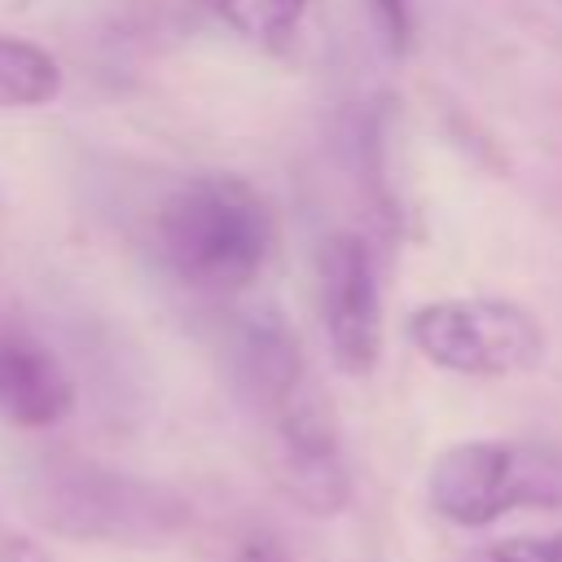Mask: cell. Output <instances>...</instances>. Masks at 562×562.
I'll list each match as a JSON object with an SVG mask.
<instances>
[{"mask_svg":"<svg viewBox=\"0 0 562 562\" xmlns=\"http://www.w3.org/2000/svg\"><path fill=\"white\" fill-rule=\"evenodd\" d=\"M307 4H312V0H220L224 18H228L246 40H259V44H268V48H281V44L299 31Z\"/></svg>","mask_w":562,"mask_h":562,"instance_id":"9c48e42d","label":"cell"},{"mask_svg":"<svg viewBox=\"0 0 562 562\" xmlns=\"http://www.w3.org/2000/svg\"><path fill=\"white\" fill-rule=\"evenodd\" d=\"M233 369L268 435L277 483L307 514H342L351 501V470L338 443L334 408L312 382L294 334L268 316L246 321L233 338Z\"/></svg>","mask_w":562,"mask_h":562,"instance_id":"6da1fadb","label":"cell"},{"mask_svg":"<svg viewBox=\"0 0 562 562\" xmlns=\"http://www.w3.org/2000/svg\"><path fill=\"white\" fill-rule=\"evenodd\" d=\"M224 562H290V553H285V544H281L277 536H268V531H246V536L233 544V553H228Z\"/></svg>","mask_w":562,"mask_h":562,"instance_id":"8fae6325","label":"cell"},{"mask_svg":"<svg viewBox=\"0 0 562 562\" xmlns=\"http://www.w3.org/2000/svg\"><path fill=\"white\" fill-rule=\"evenodd\" d=\"M408 342L422 360L461 378H514L544 360L540 321L509 299H435L408 316Z\"/></svg>","mask_w":562,"mask_h":562,"instance_id":"5b68a950","label":"cell"},{"mask_svg":"<svg viewBox=\"0 0 562 562\" xmlns=\"http://www.w3.org/2000/svg\"><path fill=\"white\" fill-rule=\"evenodd\" d=\"M154 241L167 272L202 294L246 290L277 241L268 202L237 176L180 180L154 220Z\"/></svg>","mask_w":562,"mask_h":562,"instance_id":"3957f363","label":"cell"},{"mask_svg":"<svg viewBox=\"0 0 562 562\" xmlns=\"http://www.w3.org/2000/svg\"><path fill=\"white\" fill-rule=\"evenodd\" d=\"M461 562H562V531L505 536V540H492V544L470 549Z\"/></svg>","mask_w":562,"mask_h":562,"instance_id":"30bf717a","label":"cell"},{"mask_svg":"<svg viewBox=\"0 0 562 562\" xmlns=\"http://www.w3.org/2000/svg\"><path fill=\"white\" fill-rule=\"evenodd\" d=\"M426 501L452 527H487L514 509H562V452L514 439L452 443L430 461Z\"/></svg>","mask_w":562,"mask_h":562,"instance_id":"277c9868","label":"cell"},{"mask_svg":"<svg viewBox=\"0 0 562 562\" xmlns=\"http://www.w3.org/2000/svg\"><path fill=\"white\" fill-rule=\"evenodd\" d=\"M18 501L26 518L53 536L123 549H158L176 540L193 518L176 487L66 452L22 465Z\"/></svg>","mask_w":562,"mask_h":562,"instance_id":"7a4b0ae2","label":"cell"},{"mask_svg":"<svg viewBox=\"0 0 562 562\" xmlns=\"http://www.w3.org/2000/svg\"><path fill=\"white\" fill-rule=\"evenodd\" d=\"M316 307L329 356L342 373L364 378L382 356V290L364 237L329 233L316 255Z\"/></svg>","mask_w":562,"mask_h":562,"instance_id":"8992f818","label":"cell"},{"mask_svg":"<svg viewBox=\"0 0 562 562\" xmlns=\"http://www.w3.org/2000/svg\"><path fill=\"white\" fill-rule=\"evenodd\" d=\"M75 404V382L66 364L26 329L0 325V413L13 426L44 430L61 422Z\"/></svg>","mask_w":562,"mask_h":562,"instance_id":"52a82bcc","label":"cell"},{"mask_svg":"<svg viewBox=\"0 0 562 562\" xmlns=\"http://www.w3.org/2000/svg\"><path fill=\"white\" fill-rule=\"evenodd\" d=\"M373 9H378V22H382L386 40H391L395 48H404V44H408V35H413L408 0H373Z\"/></svg>","mask_w":562,"mask_h":562,"instance_id":"7c38bea8","label":"cell"},{"mask_svg":"<svg viewBox=\"0 0 562 562\" xmlns=\"http://www.w3.org/2000/svg\"><path fill=\"white\" fill-rule=\"evenodd\" d=\"M61 92V66L31 40L0 31V110H35Z\"/></svg>","mask_w":562,"mask_h":562,"instance_id":"ba28073f","label":"cell"}]
</instances>
